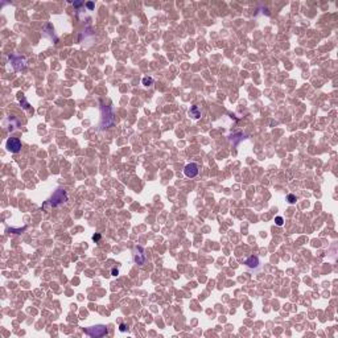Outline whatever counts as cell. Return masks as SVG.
I'll list each match as a JSON object with an SVG mask.
<instances>
[{
  "label": "cell",
  "mask_w": 338,
  "mask_h": 338,
  "mask_svg": "<svg viewBox=\"0 0 338 338\" xmlns=\"http://www.w3.org/2000/svg\"><path fill=\"white\" fill-rule=\"evenodd\" d=\"M115 124V114L112 111V108L110 106H106L103 104L102 106V123H101V128L104 130L107 127H111V125Z\"/></svg>",
  "instance_id": "obj_1"
},
{
  "label": "cell",
  "mask_w": 338,
  "mask_h": 338,
  "mask_svg": "<svg viewBox=\"0 0 338 338\" xmlns=\"http://www.w3.org/2000/svg\"><path fill=\"white\" fill-rule=\"evenodd\" d=\"M66 201H67V194H66V192H65V190H62V189H58V190H56V192H54L53 197H52L50 200L48 201V202L44 203V206H46V205L58 206V205H61V203H65Z\"/></svg>",
  "instance_id": "obj_2"
},
{
  "label": "cell",
  "mask_w": 338,
  "mask_h": 338,
  "mask_svg": "<svg viewBox=\"0 0 338 338\" xmlns=\"http://www.w3.org/2000/svg\"><path fill=\"white\" fill-rule=\"evenodd\" d=\"M85 330L86 334H89L90 337H104V335L108 334V329H107L104 325H96V326H91V327H86Z\"/></svg>",
  "instance_id": "obj_3"
},
{
  "label": "cell",
  "mask_w": 338,
  "mask_h": 338,
  "mask_svg": "<svg viewBox=\"0 0 338 338\" xmlns=\"http://www.w3.org/2000/svg\"><path fill=\"white\" fill-rule=\"evenodd\" d=\"M7 149L12 153H17L21 149V141L17 137H11L7 140Z\"/></svg>",
  "instance_id": "obj_4"
},
{
  "label": "cell",
  "mask_w": 338,
  "mask_h": 338,
  "mask_svg": "<svg viewBox=\"0 0 338 338\" xmlns=\"http://www.w3.org/2000/svg\"><path fill=\"white\" fill-rule=\"evenodd\" d=\"M198 172H200V167H198L197 162H190V164H188L184 169V174L186 177H189V179L196 177L198 174Z\"/></svg>",
  "instance_id": "obj_5"
},
{
  "label": "cell",
  "mask_w": 338,
  "mask_h": 338,
  "mask_svg": "<svg viewBox=\"0 0 338 338\" xmlns=\"http://www.w3.org/2000/svg\"><path fill=\"white\" fill-rule=\"evenodd\" d=\"M133 260L135 263H137L139 266H143L147 261V256H145V251L141 246H136V254L133 255Z\"/></svg>",
  "instance_id": "obj_6"
},
{
  "label": "cell",
  "mask_w": 338,
  "mask_h": 338,
  "mask_svg": "<svg viewBox=\"0 0 338 338\" xmlns=\"http://www.w3.org/2000/svg\"><path fill=\"white\" fill-rule=\"evenodd\" d=\"M12 66H13V69L16 70V72H20V70L24 69V58H21V57H12Z\"/></svg>",
  "instance_id": "obj_7"
},
{
  "label": "cell",
  "mask_w": 338,
  "mask_h": 338,
  "mask_svg": "<svg viewBox=\"0 0 338 338\" xmlns=\"http://www.w3.org/2000/svg\"><path fill=\"white\" fill-rule=\"evenodd\" d=\"M246 266L250 267V268H256L259 266V259L256 256H250V258L246 260Z\"/></svg>",
  "instance_id": "obj_8"
},
{
  "label": "cell",
  "mask_w": 338,
  "mask_h": 338,
  "mask_svg": "<svg viewBox=\"0 0 338 338\" xmlns=\"http://www.w3.org/2000/svg\"><path fill=\"white\" fill-rule=\"evenodd\" d=\"M189 114H190V116H193L194 119H198V118L201 116V111L198 110V107H197V106H192V107H190Z\"/></svg>",
  "instance_id": "obj_9"
},
{
  "label": "cell",
  "mask_w": 338,
  "mask_h": 338,
  "mask_svg": "<svg viewBox=\"0 0 338 338\" xmlns=\"http://www.w3.org/2000/svg\"><path fill=\"white\" fill-rule=\"evenodd\" d=\"M17 98H19L20 103L23 102V104H24V108H29V103H28V101L25 99L24 94H23V93H19V94H17Z\"/></svg>",
  "instance_id": "obj_10"
},
{
  "label": "cell",
  "mask_w": 338,
  "mask_h": 338,
  "mask_svg": "<svg viewBox=\"0 0 338 338\" xmlns=\"http://www.w3.org/2000/svg\"><path fill=\"white\" fill-rule=\"evenodd\" d=\"M141 82H143V85L147 86V87H148V86H152V85H153V79H152L151 77H144Z\"/></svg>",
  "instance_id": "obj_11"
},
{
  "label": "cell",
  "mask_w": 338,
  "mask_h": 338,
  "mask_svg": "<svg viewBox=\"0 0 338 338\" xmlns=\"http://www.w3.org/2000/svg\"><path fill=\"white\" fill-rule=\"evenodd\" d=\"M275 223H276L277 226H283V225H284V219H283L281 217H276V218H275Z\"/></svg>",
  "instance_id": "obj_12"
},
{
  "label": "cell",
  "mask_w": 338,
  "mask_h": 338,
  "mask_svg": "<svg viewBox=\"0 0 338 338\" xmlns=\"http://www.w3.org/2000/svg\"><path fill=\"white\" fill-rule=\"evenodd\" d=\"M287 200H288V202H289V203H295L296 202V196L295 194H288Z\"/></svg>",
  "instance_id": "obj_13"
},
{
  "label": "cell",
  "mask_w": 338,
  "mask_h": 338,
  "mask_svg": "<svg viewBox=\"0 0 338 338\" xmlns=\"http://www.w3.org/2000/svg\"><path fill=\"white\" fill-rule=\"evenodd\" d=\"M93 240H94V242H99V240H101V234H94L93 235Z\"/></svg>",
  "instance_id": "obj_14"
},
{
  "label": "cell",
  "mask_w": 338,
  "mask_h": 338,
  "mask_svg": "<svg viewBox=\"0 0 338 338\" xmlns=\"http://www.w3.org/2000/svg\"><path fill=\"white\" fill-rule=\"evenodd\" d=\"M111 274H112V276H118V275H119V271H118L116 268H112Z\"/></svg>",
  "instance_id": "obj_15"
},
{
  "label": "cell",
  "mask_w": 338,
  "mask_h": 338,
  "mask_svg": "<svg viewBox=\"0 0 338 338\" xmlns=\"http://www.w3.org/2000/svg\"><path fill=\"white\" fill-rule=\"evenodd\" d=\"M86 6H87L89 9H93V8H94V3H87Z\"/></svg>",
  "instance_id": "obj_16"
},
{
  "label": "cell",
  "mask_w": 338,
  "mask_h": 338,
  "mask_svg": "<svg viewBox=\"0 0 338 338\" xmlns=\"http://www.w3.org/2000/svg\"><path fill=\"white\" fill-rule=\"evenodd\" d=\"M120 330H122V332H125V324H120Z\"/></svg>",
  "instance_id": "obj_17"
},
{
  "label": "cell",
  "mask_w": 338,
  "mask_h": 338,
  "mask_svg": "<svg viewBox=\"0 0 338 338\" xmlns=\"http://www.w3.org/2000/svg\"><path fill=\"white\" fill-rule=\"evenodd\" d=\"M82 4H83V3H81V1H75V3H74V6H75V7H81V6H82Z\"/></svg>",
  "instance_id": "obj_18"
}]
</instances>
